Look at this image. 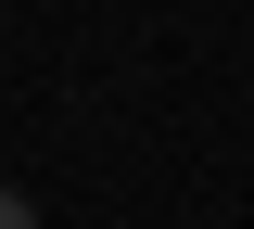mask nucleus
Instances as JSON below:
<instances>
[{
	"label": "nucleus",
	"mask_w": 254,
	"mask_h": 229,
	"mask_svg": "<svg viewBox=\"0 0 254 229\" xmlns=\"http://www.w3.org/2000/svg\"><path fill=\"white\" fill-rule=\"evenodd\" d=\"M0 229H38V217H26V191H0Z\"/></svg>",
	"instance_id": "f257e3e1"
}]
</instances>
